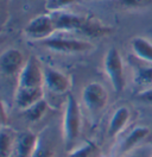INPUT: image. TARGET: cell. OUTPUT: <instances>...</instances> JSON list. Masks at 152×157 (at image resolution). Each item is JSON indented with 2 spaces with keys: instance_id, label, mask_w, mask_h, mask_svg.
Returning a JSON list of instances; mask_svg holds the SVG:
<instances>
[{
  "instance_id": "1",
  "label": "cell",
  "mask_w": 152,
  "mask_h": 157,
  "mask_svg": "<svg viewBox=\"0 0 152 157\" xmlns=\"http://www.w3.org/2000/svg\"><path fill=\"white\" fill-rule=\"evenodd\" d=\"M51 14L57 32H76L90 38L106 37L113 32L112 26L90 16H83L69 11H62Z\"/></svg>"
},
{
  "instance_id": "2",
  "label": "cell",
  "mask_w": 152,
  "mask_h": 157,
  "mask_svg": "<svg viewBox=\"0 0 152 157\" xmlns=\"http://www.w3.org/2000/svg\"><path fill=\"white\" fill-rule=\"evenodd\" d=\"M82 130V113L80 105L71 94H68L62 118V139L68 151L75 147Z\"/></svg>"
},
{
  "instance_id": "3",
  "label": "cell",
  "mask_w": 152,
  "mask_h": 157,
  "mask_svg": "<svg viewBox=\"0 0 152 157\" xmlns=\"http://www.w3.org/2000/svg\"><path fill=\"white\" fill-rule=\"evenodd\" d=\"M104 70L115 93H121L126 86L123 56L116 48H109L104 57Z\"/></svg>"
},
{
  "instance_id": "4",
  "label": "cell",
  "mask_w": 152,
  "mask_h": 157,
  "mask_svg": "<svg viewBox=\"0 0 152 157\" xmlns=\"http://www.w3.org/2000/svg\"><path fill=\"white\" fill-rule=\"evenodd\" d=\"M39 44L50 51H54L57 54H83L94 49V44L89 40H85L81 38H71V37H50L43 42H39Z\"/></svg>"
},
{
  "instance_id": "5",
  "label": "cell",
  "mask_w": 152,
  "mask_h": 157,
  "mask_svg": "<svg viewBox=\"0 0 152 157\" xmlns=\"http://www.w3.org/2000/svg\"><path fill=\"white\" fill-rule=\"evenodd\" d=\"M24 35L26 38L33 42H43L52 37L57 32L55 21L51 13L38 14L28 21L24 28Z\"/></svg>"
},
{
  "instance_id": "6",
  "label": "cell",
  "mask_w": 152,
  "mask_h": 157,
  "mask_svg": "<svg viewBox=\"0 0 152 157\" xmlns=\"http://www.w3.org/2000/svg\"><path fill=\"white\" fill-rule=\"evenodd\" d=\"M17 87L44 88V67L35 56L26 59V63L17 78Z\"/></svg>"
},
{
  "instance_id": "7",
  "label": "cell",
  "mask_w": 152,
  "mask_h": 157,
  "mask_svg": "<svg viewBox=\"0 0 152 157\" xmlns=\"http://www.w3.org/2000/svg\"><path fill=\"white\" fill-rule=\"evenodd\" d=\"M82 102L89 112L97 113L107 106L108 92L100 82H89L82 89Z\"/></svg>"
},
{
  "instance_id": "8",
  "label": "cell",
  "mask_w": 152,
  "mask_h": 157,
  "mask_svg": "<svg viewBox=\"0 0 152 157\" xmlns=\"http://www.w3.org/2000/svg\"><path fill=\"white\" fill-rule=\"evenodd\" d=\"M150 130L146 126L138 125L133 128L125 137L119 142V144L114 149V156L115 157H123L131 151L142 147V142L149 137Z\"/></svg>"
},
{
  "instance_id": "9",
  "label": "cell",
  "mask_w": 152,
  "mask_h": 157,
  "mask_svg": "<svg viewBox=\"0 0 152 157\" xmlns=\"http://www.w3.org/2000/svg\"><path fill=\"white\" fill-rule=\"evenodd\" d=\"M44 88L54 94H66L71 88V78L52 67L44 68Z\"/></svg>"
},
{
  "instance_id": "10",
  "label": "cell",
  "mask_w": 152,
  "mask_h": 157,
  "mask_svg": "<svg viewBox=\"0 0 152 157\" xmlns=\"http://www.w3.org/2000/svg\"><path fill=\"white\" fill-rule=\"evenodd\" d=\"M26 59L20 50L9 48L0 54V73L5 76H17L24 68Z\"/></svg>"
},
{
  "instance_id": "11",
  "label": "cell",
  "mask_w": 152,
  "mask_h": 157,
  "mask_svg": "<svg viewBox=\"0 0 152 157\" xmlns=\"http://www.w3.org/2000/svg\"><path fill=\"white\" fill-rule=\"evenodd\" d=\"M133 71V82L139 92L152 88V63L144 62L133 56L131 62Z\"/></svg>"
},
{
  "instance_id": "12",
  "label": "cell",
  "mask_w": 152,
  "mask_h": 157,
  "mask_svg": "<svg viewBox=\"0 0 152 157\" xmlns=\"http://www.w3.org/2000/svg\"><path fill=\"white\" fill-rule=\"evenodd\" d=\"M39 142V136L32 131H24L17 135L14 142V157H32Z\"/></svg>"
},
{
  "instance_id": "13",
  "label": "cell",
  "mask_w": 152,
  "mask_h": 157,
  "mask_svg": "<svg viewBox=\"0 0 152 157\" xmlns=\"http://www.w3.org/2000/svg\"><path fill=\"white\" fill-rule=\"evenodd\" d=\"M45 88H21L17 87L14 92V105L19 111H25L36 102L44 99Z\"/></svg>"
},
{
  "instance_id": "14",
  "label": "cell",
  "mask_w": 152,
  "mask_h": 157,
  "mask_svg": "<svg viewBox=\"0 0 152 157\" xmlns=\"http://www.w3.org/2000/svg\"><path fill=\"white\" fill-rule=\"evenodd\" d=\"M131 109L127 106H120L118 107L108 121V128H107V136L109 138L118 137L125 128H127L130 120H131Z\"/></svg>"
},
{
  "instance_id": "15",
  "label": "cell",
  "mask_w": 152,
  "mask_h": 157,
  "mask_svg": "<svg viewBox=\"0 0 152 157\" xmlns=\"http://www.w3.org/2000/svg\"><path fill=\"white\" fill-rule=\"evenodd\" d=\"M131 49L133 56L138 59L152 63V42L145 37H134L131 39Z\"/></svg>"
},
{
  "instance_id": "16",
  "label": "cell",
  "mask_w": 152,
  "mask_h": 157,
  "mask_svg": "<svg viewBox=\"0 0 152 157\" xmlns=\"http://www.w3.org/2000/svg\"><path fill=\"white\" fill-rule=\"evenodd\" d=\"M17 135L9 128H0V157H12Z\"/></svg>"
},
{
  "instance_id": "17",
  "label": "cell",
  "mask_w": 152,
  "mask_h": 157,
  "mask_svg": "<svg viewBox=\"0 0 152 157\" xmlns=\"http://www.w3.org/2000/svg\"><path fill=\"white\" fill-rule=\"evenodd\" d=\"M48 102L45 99H42L40 101L36 102L35 105H32L31 107H28V109L23 111V113L25 114L26 120L30 123H36L38 120H40L44 117V114L48 111Z\"/></svg>"
},
{
  "instance_id": "18",
  "label": "cell",
  "mask_w": 152,
  "mask_h": 157,
  "mask_svg": "<svg viewBox=\"0 0 152 157\" xmlns=\"http://www.w3.org/2000/svg\"><path fill=\"white\" fill-rule=\"evenodd\" d=\"M97 145L94 142H86L83 144L75 147L69 151L68 157H95L97 155Z\"/></svg>"
},
{
  "instance_id": "19",
  "label": "cell",
  "mask_w": 152,
  "mask_h": 157,
  "mask_svg": "<svg viewBox=\"0 0 152 157\" xmlns=\"http://www.w3.org/2000/svg\"><path fill=\"white\" fill-rule=\"evenodd\" d=\"M77 2V0H45V10L48 13H56V12H62L66 11L68 7Z\"/></svg>"
},
{
  "instance_id": "20",
  "label": "cell",
  "mask_w": 152,
  "mask_h": 157,
  "mask_svg": "<svg viewBox=\"0 0 152 157\" xmlns=\"http://www.w3.org/2000/svg\"><path fill=\"white\" fill-rule=\"evenodd\" d=\"M55 156V150L54 145H51V143L44 139V138L39 137V142L36 147V151L32 157H54Z\"/></svg>"
},
{
  "instance_id": "21",
  "label": "cell",
  "mask_w": 152,
  "mask_h": 157,
  "mask_svg": "<svg viewBox=\"0 0 152 157\" xmlns=\"http://www.w3.org/2000/svg\"><path fill=\"white\" fill-rule=\"evenodd\" d=\"M119 4L126 10H139L152 5V0H119Z\"/></svg>"
},
{
  "instance_id": "22",
  "label": "cell",
  "mask_w": 152,
  "mask_h": 157,
  "mask_svg": "<svg viewBox=\"0 0 152 157\" xmlns=\"http://www.w3.org/2000/svg\"><path fill=\"white\" fill-rule=\"evenodd\" d=\"M152 156V147H151V143L147 145H142L139 147L138 149L133 150L131 151L130 154L125 155L123 157H151Z\"/></svg>"
},
{
  "instance_id": "23",
  "label": "cell",
  "mask_w": 152,
  "mask_h": 157,
  "mask_svg": "<svg viewBox=\"0 0 152 157\" xmlns=\"http://www.w3.org/2000/svg\"><path fill=\"white\" fill-rule=\"evenodd\" d=\"M137 100H139L142 104L151 105L152 106V88L139 92V93L137 94Z\"/></svg>"
},
{
  "instance_id": "24",
  "label": "cell",
  "mask_w": 152,
  "mask_h": 157,
  "mask_svg": "<svg viewBox=\"0 0 152 157\" xmlns=\"http://www.w3.org/2000/svg\"><path fill=\"white\" fill-rule=\"evenodd\" d=\"M7 124V116H6V112H5V108L2 106L1 101H0V128H5Z\"/></svg>"
},
{
  "instance_id": "25",
  "label": "cell",
  "mask_w": 152,
  "mask_h": 157,
  "mask_svg": "<svg viewBox=\"0 0 152 157\" xmlns=\"http://www.w3.org/2000/svg\"><path fill=\"white\" fill-rule=\"evenodd\" d=\"M151 147H152V142H151ZM151 157H152V156H151Z\"/></svg>"
},
{
  "instance_id": "26",
  "label": "cell",
  "mask_w": 152,
  "mask_h": 157,
  "mask_svg": "<svg viewBox=\"0 0 152 157\" xmlns=\"http://www.w3.org/2000/svg\"><path fill=\"white\" fill-rule=\"evenodd\" d=\"M12 157H14V156H12Z\"/></svg>"
}]
</instances>
